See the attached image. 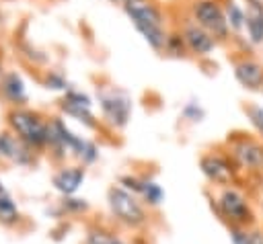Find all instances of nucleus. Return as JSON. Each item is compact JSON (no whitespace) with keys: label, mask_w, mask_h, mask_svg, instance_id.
I'll return each mask as SVG.
<instances>
[{"label":"nucleus","mask_w":263,"mask_h":244,"mask_svg":"<svg viewBox=\"0 0 263 244\" xmlns=\"http://www.w3.org/2000/svg\"><path fill=\"white\" fill-rule=\"evenodd\" d=\"M232 74L245 90H251V92L263 90V62L253 57H240L234 64Z\"/></svg>","instance_id":"4468645a"},{"label":"nucleus","mask_w":263,"mask_h":244,"mask_svg":"<svg viewBox=\"0 0 263 244\" xmlns=\"http://www.w3.org/2000/svg\"><path fill=\"white\" fill-rule=\"evenodd\" d=\"M261 94H263V90H261Z\"/></svg>","instance_id":"473e14b6"},{"label":"nucleus","mask_w":263,"mask_h":244,"mask_svg":"<svg viewBox=\"0 0 263 244\" xmlns=\"http://www.w3.org/2000/svg\"><path fill=\"white\" fill-rule=\"evenodd\" d=\"M228 234H230L232 244H251L249 228H242V226H228Z\"/></svg>","instance_id":"a878e982"},{"label":"nucleus","mask_w":263,"mask_h":244,"mask_svg":"<svg viewBox=\"0 0 263 244\" xmlns=\"http://www.w3.org/2000/svg\"><path fill=\"white\" fill-rule=\"evenodd\" d=\"M8 131L14 133L23 144L35 152L45 150L47 146V117L29 107H12L6 115Z\"/></svg>","instance_id":"f03ea898"},{"label":"nucleus","mask_w":263,"mask_h":244,"mask_svg":"<svg viewBox=\"0 0 263 244\" xmlns=\"http://www.w3.org/2000/svg\"><path fill=\"white\" fill-rule=\"evenodd\" d=\"M121 8L134 27L136 25H148V27L166 29V14L160 8V4H156L154 0H136V2L121 4Z\"/></svg>","instance_id":"9b49d317"},{"label":"nucleus","mask_w":263,"mask_h":244,"mask_svg":"<svg viewBox=\"0 0 263 244\" xmlns=\"http://www.w3.org/2000/svg\"><path fill=\"white\" fill-rule=\"evenodd\" d=\"M43 88L49 90V92H68L72 88V82L68 80V76L62 72V70H47L43 74Z\"/></svg>","instance_id":"aec40b11"},{"label":"nucleus","mask_w":263,"mask_h":244,"mask_svg":"<svg viewBox=\"0 0 263 244\" xmlns=\"http://www.w3.org/2000/svg\"><path fill=\"white\" fill-rule=\"evenodd\" d=\"M199 170L210 182H214L218 187H224V189L232 187L234 180H236L234 162L228 156L220 154V152H205L199 158Z\"/></svg>","instance_id":"1a4fd4ad"},{"label":"nucleus","mask_w":263,"mask_h":244,"mask_svg":"<svg viewBox=\"0 0 263 244\" xmlns=\"http://www.w3.org/2000/svg\"><path fill=\"white\" fill-rule=\"evenodd\" d=\"M18 219H21V213H18L14 199L10 197V193L6 189L0 191V223L2 226H14Z\"/></svg>","instance_id":"6ab92c4d"},{"label":"nucleus","mask_w":263,"mask_h":244,"mask_svg":"<svg viewBox=\"0 0 263 244\" xmlns=\"http://www.w3.org/2000/svg\"><path fill=\"white\" fill-rule=\"evenodd\" d=\"M45 148L55 160L74 158L84 168L92 166L101 156L99 146L92 139L74 133L60 115L47 119V146Z\"/></svg>","instance_id":"f257e3e1"},{"label":"nucleus","mask_w":263,"mask_h":244,"mask_svg":"<svg viewBox=\"0 0 263 244\" xmlns=\"http://www.w3.org/2000/svg\"><path fill=\"white\" fill-rule=\"evenodd\" d=\"M140 201L148 207H158L162 205L164 201V189L154 180V178H148L144 176V182H142V191H140Z\"/></svg>","instance_id":"a211bd4d"},{"label":"nucleus","mask_w":263,"mask_h":244,"mask_svg":"<svg viewBox=\"0 0 263 244\" xmlns=\"http://www.w3.org/2000/svg\"><path fill=\"white\" fill-rule=\"evenodd\" d=\"M218 213L228 221V226H242L249 228L255 221V213L249 205V199L234 187H226L220 191L216 199Z\"/></svg>","instance_id":"423d86ee"},{"label":"nucleus","mask_w":263,"mask_h":244,"mask_svg":"<svg viewBox=\"0 0 263 244\" xmlns=\"http://www.w3.org/2000/svg\"><path fill=\"white\" fill-rule=\"evenodd\" d=\"M205 115H208V111H205V107L199 103V98H189V100H185L183 107H181V117H183L187 123H201V121L205 119Z\"/></svg>","instance_id":"412c9836"},{"label":"nucleus","mask_w":263,"mask_h":244,"mask_svg":"<svg viewBox=\"0 0 263 244\" xmlns=\"http://www.w3.org/2000/svg\"><path fill=\"white\" fill-rule=\"evenodd\" d=\"M92 107H95L92 96L88 92H84V90L74 88V86L68 92H64L62 98L58 100V109H60L62 115L78 121L80 125H84L88 129H97L99 127V119L92 113Z\"/></svg>","instance_id":"0eeeda50"},{"label":"nucleus","mask_w":263,"mask_h":244,"mask_svg":"<svg viewBox=\"0 0 263 244\" xmlns=\"http://www.w3.org/2000/svg\"><path fill=\"white\" fill-rule=\"evenodd\" d=\"M245 2H251V0H245Z\"/></svg>","instance_id":"7c9ffc66"},{"label":"nucleus","mask_w":263,"mask_h":244,"mask_svg":"<svg viewBox=\"0 0 263 244\" xmlns=\"http://www.w3.org/2000/svg\"><path fill=\"white\" fill-rule=\"evenodd\" d=\"M107 205L117 221H121L127 228H142L148 221L144 203L134 193L125 191L119 185H111L107 191Z\"/></svg>","instance_id":"20e7f679"},{"label":"nucleus","mask_w":263,"mask_h":244,"mask_svg":"<svg viewBox=\"0 0 263 244\" xmlns=\"http://www.w3.org/2000/svg\"><path fill=\"white\" fill-rule=\"evenodd\" d=\"M62 211L70 213V215H78V213H86L88 211V201L86 199H78V197H64L60 203Z\"/></svg>","instance_id":"b1692460"},{"label":"nucleus","mask_w":263,"mask_h":244,"mask_svg":"<svg viewBox=\"0 0 263 244\" xmlns=\"http://www.w3.org/2000/svg\"><path fill=\"white\" fill-rule=\"evenodd\" d=\"M226 144L234 166L242 170H263V141L251 135H230Z\"/></svg>","instance_id":"6e6552de"},{"label":"nucleus","mask_w":263,"mask_h":244,"mask_svg":"<svg viewBox=\"0 0 263 244\" xmlns=\"http://www.w3.org/2000/svg\"><path fill=\"white\" fill-rule=\"evenodd\" d=\"M0 94L6 103H10L12 107H25L27 100H29V94H27V84L23 80V76L14 70L6 72L2 78H0Z\"/></svg>","instance_id":"dca6fc26"},{"label":"nucleus","mask_w":263,"mask_h":244,"mask_svg":"<svg viewBox=\"0 0 263 244\" xmlns=\"http://www.w3.org/2000/svg\"><path fill=\"white\" fill-rule=\"evenodd\" d=\"M0 21H2V14H0Z\"/></svg>","instance_id":"2f4dec72"},{"label":"nucleus","mask_w":263,"mask_h":244,"mask_svg":"<svg viewBox=\"0 0 263 244\" xmlns=\"http://www.w3.org/2000/svg\"><path fill=\"white\" fill-rule=\"evenodd\" d=\"M261 209H263V205H261Z\"/></svg>","instance_id":"72a5a7b5"},{"label":"nucleus","mask_w":263,"mask_h":244,"mask_svg":"<svg viewBox=\"0 0 263 244\" xmlns=\"http://www.w3.org/2000/svg\"><path fill=\"white\" fill-rule=\"evenodd\" d=\"M107 2H111V4H121V0H107Z\"/></svg>","instance_id":"cd10ccee"},{"label":"nucleus","mask_w":263,"mask_h":244,"mask_svg":"<svg viewBox=\"0 0 263 244\" xmlns=\"http://www.w3.org/2000/svg\"><path fill=\"white\" fill-rule=\"evenodd\" d=\"M0 191H4V187H2V182H0Z\"/></svg>","instance_id":"c756f323"},{"label":"nucleus","mask_w":263,"mask_h":244,"mask_svg":"<svg viewBox=\"0 0 263 244\" xmlns=\"http://www.w3.org/2000/svg\"><path fill=\"white\" fill-rule=\"evenodd\" d=\"M189 18L197 23L203 31H208L218 43L230 39V29L220 0H191Z\"/></svg>","instance_id":"39448f33"},{"label":"nucleus","mask_w":263,"mask_h":244,"mask_svg":"<svg viewBox=\"0 0 263 244\" xmlns=\"http://www.w3.org/2000/svg\"><path fill=\"white\" fill-rule=\"evenodd\" d=\"M251 244H263V230L261 228H249Z\"/></svg>","instance_id":"bb28decb"},{"label":"nucleus","mask_w":263,"mask_h":244,"mask_svg":"<svg viewBox=\"0 0 263 244\" xmlns=\"http://www.w3.org/2000/svg\"><path fill=\"white\" fill-rule=\"evenodd\" d=\"M179 33L183 37V43L187 47V53H191L195 57H208L218 47V41L208 31H203L197 23H193L191 18H185L183 21V25L179 27Z\"/></svg>","instance_id":"9d476101"},{"label":"nucleus","mask_w":263,"mask_h":244,"mask_svg":"<svg viewBox=\"0 0 263 244\" xmlns=\"http://www.w3.org/2000/svg\"><path fill=\"white\" fill-rule=\"evenodd\" d=\"M242 111H245V115H247L251 127L263 137V107H261L259 103H247V105L242 107Z\"/></svg>","instance_id":"4be33fe9"},{"label":"nucleus","mask_w":263,"mask_h":244,"mask_svg":"<svg viewBox=\"0 0 263 244\" xmlns=\"http://www.w3.org/2000/svg\"><path fill=\"white\" fill-rule=\"evenodd\" d=\"M245 39L255 47L263 45V0L245 2Z\"/></svg>","instance_id":"2eb2a0df"},{"label":"nucleus","mask_w":263,"mask_h":244,"mask_svg":"<svg viewBox=\"0 0 263 244\" xmlns=\"http://www.w3.org/2000/svg\"><path fill=\"white\" fill-rule=\"evenodd\" d=\"M224 14H226V23H228L230 35H234V37L245 35V6L238 4L236 0H226Z\"/></svg>","instance_id":"f3484780"},{"label":"nucleus","mask_w":263,"mask_h":244,"mask_svg":"<svg viewBox=\"0 0 263 244\" xmlns=\"http://www.w3.org/2000/svg\"><path fill=\"white\" fill-rule=\"evenodd\" d=\"M127 2H136V0H121V4H127Z\"/></svg>","instance_id":"c85d7f7f"},{"label":"nucleus","mask_w":263,"mask_h":244,"mask_svg":"<svg viewBox=\"0 0 263 244\" xmlns=\"http://www.w3.org/2000/svg\"><path fill=\"white\" fill-rule=\"evenodd\" d=\"M0 160L14 162L18 166H29L35 162V150L23 144L14 133L0 131Z\"/></svg>","instance_id":"ddd939ff"},{"label":"nucleus","mask_w":263,"mask_h":244,"mask_svg":"<svg viewBox=\"0 0 263 244\" xmlns=\"http://www.w3.org/2000/svg\"><path fill=\"white\" fill-rule=\"evenodd\" d=\"M164 53H168V55H173V57H183V55H187V47H185L183 37H181L179 31L168 33L166 45H164Z\"/></svg>","instance_id":"5701e85b"},{"label":"nucleus","mask_w":263,"mask_h":244,"mask_svg":"<svg viewBox=\"0 0 263 244\" xmlns=\"http://www.w3.org/2000/svg\"><path fill=\"white\" fill-rule=\"evenodd\" d=\"M86 244H125V242H121L119 238L109 236V234H105L101 230H95V232H90L86 236Z\"/></svg>","instance_id":"393cba45"},{"label":"nucleus","mask_w":263,"mask_h":244,"mask_svg":"<svg viewBox=\"0 0 263 244\" xmlns=\"http://www.w3.org/2000/svg\"><path fill=\"white\" fill-rule=\"evenodd\" d=\"M95 100L99 105L101 121L109 125L111 129H123L127 127L134 111V100L132 94L119 86H101L97 88Z\"/></svg>","instance_id":"7ed1b4c3"},{"label":"nucleus","mask_w":263,"mask_h":244,"mask_svg":"<svg viewBox=\"0 0 263 244\" xmlns=\"http://www.w3.org/2000/svg\"><path fill=\"white\" fill-rule=\"evenodd\" d=\"M86 176V168L82 164H64L51 174V185L62 197H72L78 193Z\"/></svg>","instance_id":"f8f14e48"}]
</instances>
